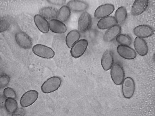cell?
I'll list each match as a JSON object with an SVG mask.
<instances>
[{
  "label": "cell",
  "mask_w": 155,
  "mask_h": 116,
  "mask_svg": "<svg viewBox=\"0 0 155 116\" xmlns=\"http://www.w3.org/2000/svg\"><path fill=\"white\" fill-rule=\"evenodd\" d=\"M62 82V80L60 77L55 76L51 77L42 84L41 87V90L45 94L53 92L58 89Z\"/></svg>",
  "instance_id": "cell-1"
},
{
  "label": "cell",
  "mask_w": 155,
  "mask_h": 116,
  "mask_svg": "<svg viewBox=\"0 0 155 116\" xmlns=\"http://www.w3.org/2000/svg\"><path fill=\"white\" fill-rule=\"evenodd\" d=\"M111 78L115 84H121L125 78L124 71L122 65L118 62L114 63L110 69Z\"/></svg>",
  "instance_id": "cell-2"
},
{
  "label": "cell",
  "mask_w": 155,
  "mask_h": 116,
  "mask_svg": "<svg viewBox=\"0 0 155 116\" xmlns=\"http://www.w3.org/2000/svg\"><path fill=\"white\" fill-rule=\"evenodd\" d=\"M32 51L36 55L44 58H53L55 54V52L51 48L46 45L37 44L32 48Z\"/></svg>",
  "instance_id": "cell-3"
},
{
  "label": "cell",
  "mask_w": 155,
  "mask_h": 116,
  "mask_svg": "<svg viewBox=\"0 0 155 116\" xmlns=\"http://www.w3.org/2000/svg\"><path fill=\"white\" fill-rule=\"evenodd\" d=\"M88 42L85 39H81L75 43L70 48L71 56L75 58H79L85 52L88 45Z\"/></svg>",
  "instance_id": "cell-4"
},
{
  "label": "cell",
  "mask_w": 155,
  "mask_h": 116,
  "mask_svg": "<svg viewBox=\"0 0 155 116\" xmlns=\"http://www.w3.org/2000/svg\"><path fill=\"white\" fill-rule=\"evenodd\" d=\"M122 91L123 96L130 99L133 96L135 89V84L133 79L128 77L125 78L122 83Z\"/></svg>",
  "instance_id": "cell-5"
},
{
  "label": "cell",
  "mask_w": 155,
  "mask_h": 116,
  "mask_svg": "<svg viewBox=\"0 0 155 116\" xmlns=\"http://www.w3.org/2000/svg\"><path fill=\"white\" fill-rule=\"evenodd\" d=\"M92 23V18L90 14L85 11L82 12L78 20V30L80 33H84L90 28Z\"/></svg>",
  "instance_id": "cell-6"
},
{
  "label": "cell",
  "mask_w": 155,
  "mask_h": 116,
  "mask_svg": "<svg viewBox=\"0 0 155 116\" xmlns=\"http://www.w3.org/2000/svg\"><path fill=\"white\" fill-rule=\"evenodd\" d=\"M38 92L33 90L28 91L22 95L20 100V104L22 107L26 108L33 104L37 99Z\"/></svg>",
  "instance_id": "cell-7"
},
{
  "label": "cell",
  "mask_w": 155,
  "mask_h": 116,
  "mask_svg": "<svg viewBox=\"0 0 155 116\" xmlns=\"http://www.w3.org/2000/svg\"><path fill=\"white\" fill-rule=\"evenodd\" d=\"M15 39L17 44L24 49H29L32 46V42L30 37L25 32L20 31L16 33Z\"/></svg>",
  "instance_id": "cell-8"
},
{
  "label": "cell",
  "mask_w": 155,
  "mask_h": 116,
  "mask_svg": "<svg viewBox=\"0 0 155 116\" xmlns=\"http://www.w3.org/2000/svg\"><path fill=\"white\" fill-rule=\"evenodd\" d=\"M115 7L112 4L106 3L101 5L95 9L94 15L97 19H101L110 16L114 12Z\"/></svg>",
  "instance_id": "cell-9"
},
{
  "label": "cell",
  "mask_w": 155,
  "mask_h": 116,
  "mask_svg": "<svg viewBox=\"0 0 155 116\" xmlns=\"http://www.w3.org/2000/svg\"><path fill=\"white\" fill-rule=\"evenodd\" d=\"M134 34L137 37L142 38L150 37L154 33V30L151 26L147 25H139L133 29Z\"/></svg>",
  "instance_id": "cell-10"
},
{
  "label": "cell",
  "mask_w": 155,
  "mask_h": 116,
  "mask_svg": "<svg viewBox=\"0 0 155 116\" xmlns=\"http://www.w3.org/2000/svg\"><path fill=\"white\" fill-rule=\"evenodd\" d=\"M116 50L119 55L126 59H133L136 57L135 51L129 46L119 44L117 46Z\"/></svg>",
  "instance_id": "cell-11"
},
{
  "label": "cell",
  "mask_w": 155,
  "mask_h": 116,
  "mask_svg": "<svg viewBox=\"0 0 155 116\" xmlns=\"http://www.w3.org/2000/svg\"><path fill=\"white\" fill-rule=\"evenodd\" d=\"M147 0H137L134 2L132 6L131 13L134 16L140 15L147 9L149 4Z\"/></svg>",
  "instance_id": "cell-12"
},
{
  "label": "cell",
  "mask_w": 155,
  "mask_h": 116,
  "mask_svg": "<svg viewBox=\"0 0 155 116\" xmlns=\"http://www.w3.org/2000/svg\"><path fill=\"white\" fill-rule=\"evenodd\" d=\"M66 5L71 11L75 13L83 12L86 11L89 7L86 2L81 0H71L68 1Z\"/></svg>",
  "instance_id": "cell-13"
},
{
  "label": "cell",
  "mask_w": 155,
  "mask_h": 116,
  "mask_svg": "<svg viewBox=\"0 0 155 116\" xmlns=\"http://www.w3.org/2000/svg\"><path fill=\"white\" fill-rule=\"evenodd\" d=\"M114 55L113 52L107 50L103 53L101 60V64L102 68L105 71L110 69L114 64Z\"/></svg>",
  "instance_id": "cell-14"
},
{
  "label": "cell",
  "mask_w": 155,
  "mask_h": 116,
  "mask_svg": "<svg viewBox=\"0 0 155 116\" xmlns=\"http://www.w3.org/2000/svg\"><path fill=\"white\" fill-rule=\"evenodd\" d=\"M121 26L118 24L107 29L103 35L104 41L107 42L113 41L121 33Z\"/></svg>",
  "instance_id": "cell-15"
},
{
  "label": "cell",
  "mask_w": 155,
  "mask_h": 116,
  "mask_svg": "<svg viewBox=\"0 0 155 116\" xmlns=\"http://www.w3.org/2000/svg\"><path fill=\"white\" fill-rule=\"evenodd\" d=\"M133 46L136 53L140 56H144L147 54L148 46L143 38L136 36L133 42Z\"/></svg>",
  "instance_id": "cell-16"
},
{
  "label": "cell",
  "mask_w": 155,
  "mask_h": 116,
  "mask_svg": "<svg viewBox=\"0 0 155 116\" xmlns=\"http://www.w3.org/2000/svg\"><path fill=\"white\" fill-rule=\"evenodd\" d=\"M48 23L49 29L54 33L62 34L67 31V28L66 25L57 19L50 20Z\"/></svg>",
  "instance_id": "cell-17"
},
{
  "label": "cell",
  "mask_w": 155,
  "mask_h": 116,
  "mask_svg": "<svg viewBox=\"0 0 155 116\" xmlns=\"http://www.w3.org/2000/svg\"><path fill=\"white\" fill-rule=\"evenodd\" d=\"M34 21L39 30L43 33H48L49 30L48 22L40 14H36L34 18Z\"/></svg>",
  "instance_id": "cell-18"
},
{
  "label": "cell",
  "mask_w": 155,
  "mask_h": 116,
  "mask_svg": "<svg viewBox=\"0 0 155 116\" xmlns=\"http://www.w3.org/2000/svg\"><path fill=\"white\" fill-rule=\"evenodd\" d=\"M117 24L114 17L110 15L100 19L97 23V26L99 29H105Z\"/></svg>",
  "instance_id": "cell-19"
},
{
  "label": "cell",
  "mask_w": 155,
  "mask_h": 116,
  "mask_svg": "<svg viewBox=\"0 0 155 116\" xmlns=\"http://www.w3.org/2000/svg\"><path fill=\"white\" fill-rule=\"evenodd\" d=\"M58 10L56 8L51 7H45L41 8L39 10L40 14L46 19L49 20L57 19Z\"/></svg>",
  "instance_id": "cell-20"
},
{
  "label": "cell",
  "mask_w": 155,
  "mask_h": 116,
  "mask_svg": "<svg viewBox=\"0 0 155 116\" xmlns=\"http://www.w3.org/2000/svg\"><path fill=\"white\" fill-rule=\"evenodd\" d=\"M80 33L77 29L70 31L67 34L65 38V43L67 46L70 48L72 45L79 40Z\"/></svg>",
  "instance_id": "cell-21"
},
{
  "label": "cell",
  "mask_w": 155,
  "mask_h": 116,
  "mask_svg": "<svg viewBox=\"0 0 155 116\" xmlns=\"http://www.w3.org/2000/svg\"><path fill=\"white\" fill-rule=\"evenodd\" d=\"M127 15V10L124 7L121 6L119 7L116 10L114 16L117 24L120 25L124 23Z\"/></svg>",
  "instance_id": "cell-22"
},
{
  "label": "cell",
  "mask_w": 155,
  "mask_h": 116,
  "mask_svg": "<svg viewBox=\"0 0 155 116\" xmlns=\"http://www.w3.org/2000/svg\"><path fill=\"white\" fill-rule=\"evenodd\" d=\"M71 11L66 5L62 6L58 11L57 19L63 23L68 21L69 19Z\"/></svg>",
  "instance_id": "cell-23"
},
{
  "label": "cell",
  "mask_w": 155,
  "mask_h": 116,
  "mask_svg": "<svg viewBox=\"0 0 155 116\" xmlns=\"http://www.w3.org/2000/svg\"><path fill=\"white\" fill-rule=\"evenodd\" d=\"M4 106L7 112L10 114H14L18 108L17 102L14 98H7L5 101Z\"/></svg>",
  "instance_id": "cell-24"
},
{
  "label": "cell",
  "mask_w": 155,
  "mask_h": 116,
  "mask_svg": "<svg viewBox=\"0 0 155 116\" xmlns=\"http://www.w3.org/2000/svg\"><path fill=\"white\" fill-rule=\"evenodd\" d=\"M116 39L118 43L122 45L130 46L132 42L131 37L128 35L125 34L120 33Z\"/></svg>",
  "instance_id": "cell-25"
},
{
  "label": "cell",
  "mask_w": 155,
  "mask_h": 116,
  "mask_svg": "<svg viewBox=\"0 0 155 116\" xmlns=\"http://www.w3.org/2000/svg\"><path fill=\"white\" fill-rule=\"evenodd\" d=\"M4 96L7 98L16 99V95L14 90L12 88L8 87L4 89L3 91Z\"/></svg>",
  "instance_id": "cell-26"
},
{
  "label": "cell",
  "mask_w": 155,
  "mask_h": 116,
  "mask_svg": "<svg viewBox=\"0 0 155 116\" xmlns=\"http://www.w3.org/2000/svg\"><path fill=\"white\" fill-rule=\"evenodd\" d=\"M10 78L9 75L6 74H2L0 78V87L3 88L7 86L10 81Z\"/></svg>",
  "instance_id": "cell-27"
},
{
  "label": "cell",
  "mask_w": 155,
  "mask_h": 116,
  "mask_svg": "<svg viewBox=\"0 0 155 116\" xmlns=\"http://www.w3.org/2000/svg\"><path fill=\"white\" fill-rule=\"evenodd\" d=\"M9 23L8 21L5 19H2L0 21V32H3L8 28Z\"/></svg>",
  "instance_id": "cell-28"
},
{
  "label": "cell",
  "mask_w": 155,
  "mask_h": 116,
  "mask_svg": "<svg viewBox=\"0 0 155 116\" xmlns=\"http://www.w3.org/2000/svg\"><path fill=\"white\" fill-rule=\"evenodd\" d=\"M47 1L51 4L59 6H62L66 3V0H49Z\"/></svg>",
  "instance_id": "cell-29"
}]
</instances>
